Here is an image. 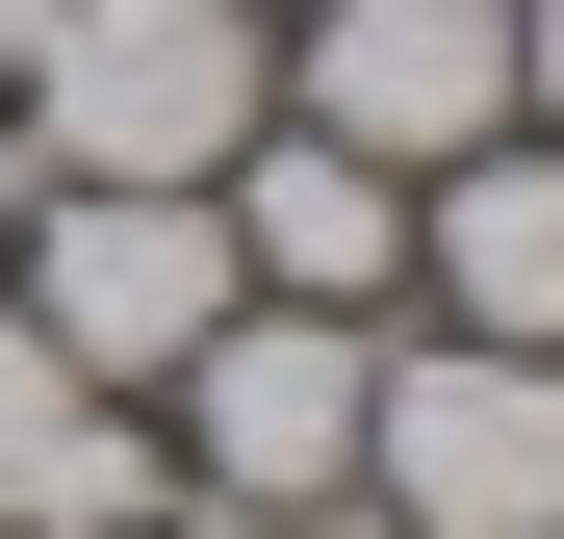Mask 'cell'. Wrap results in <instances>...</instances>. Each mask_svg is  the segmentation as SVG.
Instances as JSON below:
<instances>
[{
	"label": "cell",
	"mask_w": 564,
	"mask_h": 539,
	"mask_svg": "<svg viewBox=\"0 0 564 539\" xmlns=\"http://www.w3.org/2000/svg\"><path fill=\"white\" fill-rule=\"evenodd\" d=\"M257 104H282L257 0H52V52H26V104H0V129H52L77 180H231Z\"/></svg>",
	"instance_id": "1"
},
{
	"label": "cell",
	"mask_w": 564,
	"mask_h": 539,
	"mask_svg": "<svg viewBox=\"0 0 564 539\" xmlns=\"http://www.w3.org/2000/svg\"><path fill=\"white\" fill-rule=\"evenodd\" d=\"M359 386H386V334H359V309H231L206 359H180L206 539H308V514H359Z\"/></svg>",
	"instance_id": "2"
},
{
	"label": "cell",
	"mask_w": 564,
	"mask_h": 539,
	"mask_svg": "<svg viewBox=\"0 0 564 539\" xmlns=\"http://www.w3.org/2000/svg\"><path fill=\"white\" fill-rule=\"evenodd\" d=\"M0 257H26V334L77 359V386H180V359L257 309L206 180H77V206H52V231H0Z\"/></svg>",
	"instance_id": "3"
},
{
	"label": "cell",
	"mask_w": 564,
	"mask_h": 539,
	"mask_svg": "<svg viewBox=\"0 0 564 539\" xmlns=\"http://www.w3.org/2000/svg\"><path fill=\"white\" fill-rule=\"evenodd\" d=\"M359 488L411 539H564V359H513V334L386 359V386H359Z\"/></svg>",
	"instance_id": "4"
},
{
	"label": "cell",
	"mask_w": 564,
	"mask_h": 539,
	"mask_svg": "<svg viewBox=\"0 0 564 539\" xmlns=\"http://www.w3.org/2000/svg\"><path fill=\"white\" fill-rule=\"evenodd\" d=\"M282 129H334V154H386V180L488 154L513 129V0H334V26L282 52Z\"/></svg>",
	"instance_id": "5"
},
{
	"label": "cell",
	"mask_w": 564,
	"mask_h": 539,
	"mask_svg": "<svg viewBox=\"0 0 564 539\" xmlns=\"http://www.w3.org/2000/svg\"><path fill=\"white\" fill-rule=\"evenodd\" d=\"M206 206H231V283H257V309H386V283H411V180L334 154V129H257Z\"/></svg>",
	"instance_id": "6"
},
{
	"label": "cell",
	"mask_w": 564,
	"mask_h": 539,
	"mask_svg": "<svg viewBox=\"0 0 564 539\" xmlns=\"http://www.w3.org/2000/svg\"><path fill=\"white\" fill-rule=\"evenodd\" d=\"M436 309L462 334H513V359H564V129H488V154H436Z\"/></svg>",
	"instance_id": "7"
},
{
	"label": "cell",
	"mask_w": 564,
	"mask_h": 539,
	"mask_svg": "<svg viewBox=\"0 0 564 539\" xmlns=\"http://www.w3.org/2000/svg\"><path fill=\"white\" fill-rule=\"evenodd\" d=\"M154 514V436H129V386H77V359L0 309V539H129Z\"/></svg>",
	"instance_id": "8"
},
{
	"label": "cell",
	"mask_w": 564,
	"mask_h": 539,
	"mask_svg": "<svg viewBox=\"0 0 564 539\" xmlns=\"http://www.w3.org/2000/svg\"><path fill=\"white\" fill-rule=\"evenodd\" d=\"M513 129H564V0H513Z\"/></svg>",
	"instance_id": "9"
},
{
	"label": "cell",
	"mask_w": 564,
	"mask_h": 539,
	"mask_svg": "<svg viewBox=\"0 0 564 539\" xmlns=\"http://www.w3.org/2000/svg\"><path fill=\"white\" fill-rule=\"evenodd\" d=\"M0 231H26V129H0Z\"/></svg>",
	"instance_id": "10"
},
{
	"label": "cell",
	"mask_w": 564,
	"mask_h": 539,
	"mask_svg": "<svg viewBox=\"0 0 564 539\" xmlns=\"http://www.w3.org/2000/svg\"><path fill=\"white\" fill-rule=\"evenodd\" d=\"M129 539H154V514H129Z\"/></svg>",
	"instance_id": "11"
}]
</instances>
